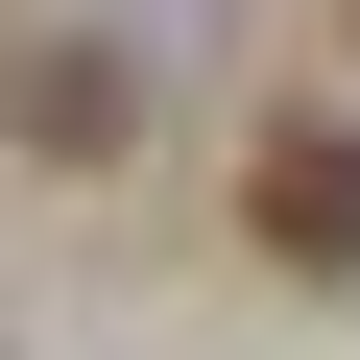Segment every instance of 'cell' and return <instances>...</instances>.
<instances>
[{"instance_id": "obj_1", "label": "cell", "mask_w": 360, "mask_h": 360, "mask_svg": "<svg viewBox=\"0 0 360 360\" xmlns=\"http://www.w3.org/2000/svg\"><path fill=\"white\" fill-rule=\"evenodd\" d=\"M240 217H264L288 264H360V120H264V168H240Z\"/></svg>"}, {"instance_id": "obj_2", "label": "cell", "mask_w": 360, "mask_h": 360, "mask_svg": "<svg viewBox=\"0 0 360 360\" xmlns=\"http://www.w3.org/2000/svg\"><path fill=\"white\" fill-rule=\"evenodd\" d=\"M0 120H25V144H72V168H96V144H120V72H96V49H25V72H0Z\"/></svg>"}]
</instances>
